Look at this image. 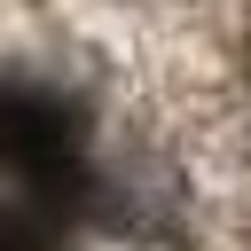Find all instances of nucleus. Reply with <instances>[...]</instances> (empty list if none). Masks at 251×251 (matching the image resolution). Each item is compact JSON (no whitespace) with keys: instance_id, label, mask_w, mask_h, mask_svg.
<instances>
[{"instance_id":"f03ea898","label":"nucleus","mask_w":251,"mask_h":251,"mask_svg":"<svg viewBox=\"0 0 251 251\" xmlns=\"http://www.w3.org/2000/svg\"><path fill=\"white\" fill-rule=\"evenodd\" d=\"M0 251H39V227L8 212V220H0Z\"/></svg>"},{"instance_id":"f257e3e1","label":"nucleus","mask_w":251,"mask_h":251,"mask_svg":"<svg viewBox=\"0 0 251 251\" xmlns=\"http://www.w3.org/2000/svg\"><path fill=\"white\" fill-rule=\"evenodd\" d=\"M0 165L24 173L31 188H71L78 180V110L39 86L0 94Z\"/></svg>"}]
</instances>
